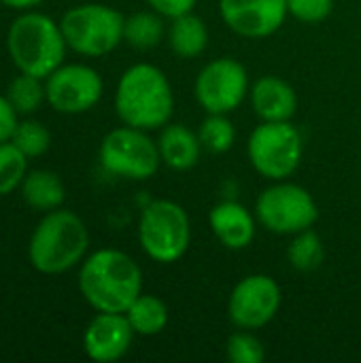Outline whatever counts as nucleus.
Wrapping results in <instances>:
<instances>
[{"mask_svg": "<svg viewBox=\"0 0 361 363\" xmlns=\"http://www.w3.org/2000/svg\"><path fill=\"white\" fill-rule=\"evenodd\" d=\"M21 198L34 211H55L64 204L66 189L62 179L51 170H32L21 181Z\"/></svg>", "mask_w": 361, "mask_h": 363, "instance_id": "nucleus-19", "label": "nucleus"}, {"mask_svg": "<svg viewBox=\"0 0 361 363\" xmlns=\"http://www.w3.org/2000/svg\"><path fill=\"white\" fill-rule=\"evenodd\" d=\"M200 143L211 153H228L236 143V128L228 115L206 113V119L198 128Z\"/></svg>", "mask_w": 361, "mask_h": 363, "instance_id": "nucleus-24", "label": "nucleus"}, {"mask_svg": "<svg viewBox=\"0 0 361 363\" xmlns=\"http://www.w3.org/2000/svg\"><path fill=\"white\" fill-rule=\"evenodd\" d=\"M168 45L172 53L179 57H198L206 51L209 47V28L202 17H198L194 11L172 17L168 32H166Z\"/></svg>", "mask_w": 361, "mask_h": 363, "instance_id": "nucleus-18", "label": "nucleus"}, {"mask_svg": "<svg viewBox=\"0 0 361 363\" xmlns=\"http://www.w3.org/2000/svg\"><path fill=\"white\" fill-rule=\"evenodd\" d=\"M117 117L138 130H162L174 113V91L162 68L149 62L123 70L115 89Z\"/></svg>", "mask_w": 361, "mask_h": 363, "instance_id": "nucleus-2", "label": "nucleus"}, {"mask_svg": "<svg viewBox=\"0 0 361 363\" xmlns=\"http://www.w3.org/2000/svg\"><path fill=\"white\" fill-rule=\"evenodd\" d=\"M98 157L106 172L130 181H147L155 177L162 166L157 140H153L147 130L126 123L102 138Z\"/></svg>", "mask_w": 361, "mask_h": 363, "instance_id": "nucleus-9", "label": "nucleus"}, {"mask_svg": "<svg viewBox=\"0 0 361 363\" xmlns=\"http://www.w3.org/2000/svg\"><path fill=\"white\" fill-rule=\"evenodd\" d=\"M47 102L64 115H81L94 108L104 91V81L87 64H62L45 79Z\"/></svg>", "mask_w": 361, "mask_h": 363, "instance_id": "nucleus-11", "label": "nucleus"}, {"mask_svg": "<svg viewBox=\"0 0 361 363\" xmlns=\"http://www.w3.org/2000/svg\"><path fill=\"white\" fill-rule=\"evenodd\" d=\"M166 32L168 30L164 26V17L153 9L132 13L126 17L123 23V40L138 51H149L157 47L164 40Z\"/></svg>", "mask_w": 361, "mask_h": 363, "instance_id": "nucleus-21", "label": "nucleus"}, {"mask_svg": "<svg viewBox=\"0 0 361 363\" xmlns=\"http://www.w3.org/2000/svg\"><path fill=\"white\" fill-rule=\"evenodd\" d=\"M6 98L13 104V108L19 115H30L40 108V104L47 100V91L43 85V79L19 72L6 87Z\"/></svg>", "mask_w": 361, "mask_h": 363, "instance_id": "nucleus-23", "label": "nucleus"}, {"mask_svg": "<svg viewBox=\"0 0 361 363\" xmlns=\"http://www.w3.org/2000/svg\"><path fill=\"white\" fill-rule=\"evenodd\" d=\"M198 0H147V4L160 13L162 17H179V15H185V13H191L194 6H196Z\"/></svg>", "mask_w": 361, "mask_h": 363, "instance_id": "nucleus-29", "label": "nucleus"}, {"mask_svg": "<svg viewBox=\"0 0 361 363\" xmlns=\"http://www.w3.org/2000/svg\"><path fill=\"white\" fill-rule=\"evenodd\" d=\"M4 6H11V9H15V11H26V9H30V6H36V4H40L43 0H0Z\"/></svg>", "mask_w": 361, "mask_h": 363, "instance_id": "nucleus-31", "label": "nucleus"}, {"mask_svg": "<svg viewBox=\"0 0 361 363\" xmlns=\"http://www.w3.org/2000/svg\"><path fill=\"white\" fill-rule=\"evenodd\" d=\"M287 259L300 272L317 270L326 259V247L321 236L313 232V228L294 234V240L287 247Z\"/></svg>", "mask_w": 361, "mask_h": 363, "instance_id": "nucleus-22", "label": "nucleus"}, {"mask_svg": "<svg viewBox=\"0 0 361 363\" xmlns=\"http://www.w3.org/2000/svg\"><path fill=\"white\" fill-rule=\"evenodd\" d=\"M304 153L300 130L291 121H262L247 140V157L257 174L268 181L289 179Z\"/></svg>", "mask_w": 361, "mask_h": 363, "instance_id": "nucleus-7", "label": "nucleus"}, {"mask_svg": "<svg viewBox=\"0 0 361 363\" xmlns=\"http://www.w3.org/2000/svg\"><path fill=\"white\" fill-rule=\"evenodd\" d=\"M11 143L30 160V157H40L43 153L49 151L51 145V134L49 130L34 119H26L17 123V130L11 138Z\"/></svg>", "mask_w": 361, "mask_h": 363, "instance_id": "nucleus-26", "label": "nucleus"}, {"mask_svg": "<svg viewBox=\"0 0 361 363\" xmlns=\"http://www.w3.org/2000/svg\"><path fill=\"white\" fill-rule=\"evenodd\" d=\"M249 100L262 121H291L298 111L296 89L277 74L260 77L249 89Z\"/></svg>", "mask_w": 361, "mask_h": 363, "instance_id": "nucleus-16", "label": "nucleus"}, {"mask_svg": "<svg viewBox=\"0 0 361 363\" xmlns=\"http://www.w3.org/2000/svg\"><path fill=\"white\" fill-rule=\"evenodd\" d=\"M249 72L234 57H217L202 66L194 83V96L204 113L230 115L249 96Z\"/></svg>", "mask_w": 361, "mask_h": 363, "instance_id": "nucleus-10", "label": "nucleus"}, {"mask_svg": "<svg viewBox=\"0 0 361 363\" xmlns=\"http://www.w3.org/2000/svg\"><path fill=\"white\" fill-rule=\"evenodd\" d=\"M157 149L162 164L170 170L185 172L191 170L202 155V143L198 132L189 130L185 123H166L157 136Z\"/></svg>", "mask_w": 361, "mask_h": 363, "instance_id": "nucleus-17", "label": "nucleus"}, {"mask_svg": "<svg viewBox=\"0 0 361 363\" xmlns=\"http://www.w3.org/2000/svg\"><path fill=\"white\" fill-rule=\"evenodd\" d=\"M226 355L232 363H262L266 359V349L251 330H238L228 338Z\"/></svg>", "mask_w": 361, "mask_h": 363, "instance_id": "nucleus-27", "label": "nucleus"}, {"mask_svg": "<svg viewBox=\"0 0 361 363\" xmlns=\"http://www.w3.org/2000/svg\"><path fill=\"white\" fill-rule=\"evenodd\" d=\"M126 317H128L134 334L147 336V338L162 334L170 321L168 306L164 304L162 298H157L153 294H140L132 302V306L126 311Z\"/></svg>", "mask_w": 361, "mask_h": 363, "instance_id": "nucleus-20", "label": "nucleus"}, {"mask_svg": "<svg viewBox=\"0 0 361 363\" xmlns=\"http://www.w3.org/2000/svg\"><path fill=\"white\" fill-rule=\"evenodd\" d=\"M255 215L234 200L215 204L209 213V225L215 238L230 251H243L255 240Z\"/></svg>", "mask_w": 361, "mask_h": 363, "instance_id": "nucleus-15", "label": "nucleus"}, {"mask_svg": "<svg viewBox=\"0 0 361 363\" xmlns=\"http://www.w3.org/2000/svg\"><path fill=\"white\" fill-rule=\"evenodd\" d=\"M138 242L155 264L179 262L191 245V221L187 211L172 200H153L140 211Z\"/></svg>", "mask_w": 361, "mask_h": 363, "instance_id": "nucleus-5", "label": "nucleus"}, {"mask_svg": "<svg viewBox=\"0 0 361 363\" xmlns=\"http://www.w3.org/2000/svg\"><path fill=\"white\" fill-rule=\"evenodd\" d=\"M287 11L302 23H321L334 11V0H287Z\"/></svg>", "mask_w": 361, "mask_h": 363, "instance_id": "nucleus-28", "label": "nucleus"}, {"mask_svg": "<svg viewBox=\"0 0 361 363\" xmlns=\"http://www.w3.org/2000/svg\"><path fill=\"white\" fill-rule=\"evenodd\" d=\"M89 232L85 221L72 211H49L32 232L28 259L40 274H62L85 259Z\"/></svg>", "mask_w": 361, "mask_h": 363, "instance_id": "nucleus-3", "label": "nucleus"}, {"mask_svg": "<svg viewBox=\"0 0 361 363\" xmlns=\"http://www.w3.org/2000/svg\"><path fill=\"white\" fill-rule=\"evenodd\" d=\"M79 291L96 313H126L143 294V270L119 249H98L81 264Z\"/></svg>", "mask_w": 361, "mask_h": 363, "instance_id": "nucleus-1", "label": "nucleus"}, {"mask_svg": "<svg viewBox=\"0 0 361 363\" xmlns=\"http://www.w3.org/2000/svg\"><path fill=\"white\" fill-rule=\"evenodd\" d=\"M28 174V157L9 140L0 143V198L21 187Z\"/></svg>", "mask_w": 361, "mask_h": 363, "instance_id": "nucleus-25", "label": "nucleus"}, {"mask_svg": "<svg viewBox=\"0 0 361 363\" xmlns=\"http://www.w3.org/2000/svg\"><path fill=\"white\" fill-rule=\"evenodd\" d=\"M126 17L106 4L89 2L64 13L60 28L66 45L87 57H102L123 43Z\"/></svg>", "mask_w": 361, "mask_h": 363, "instance_id": "nucleus-6", "label": "nucleus"}, {"mask_svg": "<svg viewBox=\"0 0 361 363\" xmlns=\"http://www.w3.org/2000/svg\"><path fill=\"white\" fill-rule=\"evenodd\" d=\"M134 336L126 313H98L85 328L83 349L91 362L113 363L130 351Z\"/></svg>", "mask_w": 361, "mask_h": 363, "instance_id": "nucleus-14", "label": "nucleus"}, {"mask_svg": "<svg viewBox=\"0 0 361 363\" xmlns=\"http://www.w3.org/2000/svg\"><path fill=\"white\" fill-rule=\"evenodd\" d=\"M66 38L49 15L28 11L19 15L6 32V49L19 72L47 79L64 64Z\"/></svg>", "mask_w": 361, "mask_h": 363, "instance_id": "nucleus-4", "label": "nucleus"}, {"mask_svg": "<svg viewBox=\"0 0 361 363\" xmlns=\"http://www.w3.org/2000/svg\"><path fill=\"white\" fill-rule=\"evenodd\" d=\"M17 111L9 102L6 96H0V143H9L17 130Z\"/></svg>", "mask_w": 361, "mask_h": 363, "instance_id": "nucleus-30", "label": "nucleus"}, {"mask_svg": "<svg viewBox=\"0 0 361 363\" xmlns=\"http://www.w3.org/2000/svg\"><path fill=\"white\" fill-rule=\"evenodd\" d=\"M219 15L234 34L260 40L279 32L289 11L287 0H219Z\"/></svg>", "mask_w": 361, "mask_h": 363, "instance_id": "nucleus-13", "label": "nucleus"}, {"mask_svg": "<svg viewBox=\"0 0 361 363\" xmlns=\"http://www.w3.org/2000/svg\"><path fill=\"white\" fill-rule=\"evenodd\" d=\"M255 217L262 228L279 236H294L298 232L311 230L319 219V206L313 194L298 185L285 181H272L257 200Z\"/></svg>", "mask_w": 361, "mask_h": 363, "instance_id": "nucleus-8", "label": "nucleus"}, {"mask_svg": "<svg viewBox=\"0 0 361 363\" xmlns=\"http://www.w3.org/2000/svg\"><path fill=\"white\" fill-rule=\"evenodd\" d=\"M281 287L268 274H249L240 279L228 300L230 321L238 330L266 328L281 308Z\"/></svg>", "mask_w": 361, "mask_h": 363, "instance_id": "nucleus-12", "label": "nucleus"}]
</instances>
